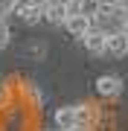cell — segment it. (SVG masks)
Returning a JSON list of instances; mask_svg holds the SVG:
<instances>
[{
	"label": "cell",
	"mask_w": 128,
	"mask_h": 131,
	"mask_svg": "<svg viewBox=\"0 0 128 131\" xmlns=\"http://www.w3.org/2000/svg\"><path fill=\"white\" fill-rule=\"evenodd\" d=\"M96 20H99V29L105 35L108 32H122L128 26V3L117 0L114 6H102L99 15H96Z\"/></svg>",
	"instance_id": "1"
},
{
	"label": "cell",
	"mask_w": 128,
	"mask_h": 131,
	"mask_svg": "<svg viewBox=\"0 0 128 131\" xmlns=\"http://www.w3.org/2000/svg\"><path fill=\"white\" fill-rule=\"evenodd\" d=\"M102 52H108V56H114V58L128 56V38H125V32H108V35H105Z\"/></svg>",
	"instance_id": "2"
},
{
	"label": "cell",
	"mask_w": 128,
	"mask_h": 131,
	"mask_svg": "<svg viewBox=\"0 0 128 131\" xmlns=\"http://www.w3.org/2000/svg\"><path fill=\"white\" fill-rule=\"evenodd\" d=\"M119 90H122V82H119L117 76H99V79H96V93L105 96V99L117 96Z\"/></svg>",
	"instance_id": "3"
},
{
	"label": "cell",
	"mask_w": 128,
	"mask_h": 131,
	"mask_svg": "<svg viewBox=\"0 0 128 131\" xmlns=\"http://www.w3.org/2000/svg\"><path fill=\"white\" fill-rule=\"evenodd\" d=\"M90 26H93V20H87L85 15H70V18L64 20V29H67V32H70L73 38H82V35H85L87 29H90Z\"/></svg>",
	"instance_id": "4"
},
{
	"label": "cell",
	"mask_w": 128,
	"mask_h": 131,
	"mask_svg": "<svg viewBox=\"0 0 128 131\" xmlns=\"http://www.w3.org/2000/svg\"><path fill=\"white\" fill-rule=\"evenodd\" d=\"M82 44H85V50H90V52H102V47H105V32L99 26H90L85 35H82Z\"/></svg>",
	"instance_id": "5"
},
{
	"label": "cell",
	"mask_w": 128,
	"mask_h": 131,
	"mask_svg": "<svg viewBox=\"0 0 128 131\" xmlns=\"http://www.w3.org/2000/svg\"><path fill=\"white\" fill-rule=\"evenodd\" d=\"M15 12L24 18V24H41V20H44V6H41V3H26V6L18 3Z\"/></svg>",
	"instance_id": "6"
},
{
	"label": "cell",
	"mask_w": 128,
	"mask_h": 131,
	"mask_svg": "<svg viewBox=\"0 0 128 131\" xmlns=\"http://www.w3.org/2000/svg\"><path fill=\"white\" fill-rule=\"evenodd\" d=\"M73 114H76V128H90L96 119L93 105H73Z\"/></svg>",
	"instance_id": "7"
},
{
	"label": "cell",
	"mask_w": 128,
	"mask_h": 131,
	"mask_svg": "<svg viewBox=\"0 0 128 131\" xmlns=\"http://www.w3.org/2000/svg\"><path fill=\"white\" fill-rule=\"evenodd\" d=\"M44 20L47 24H64L67 20V6H58V3H44Z\"/></svg>",
	"instance_id": "8"
},
{
	"label": "cell",
	"mask_w": 128,
	"mask_h": 131,
	"mask_svg": "<svg viewBox=\"0 0 128 131\" xmlns=\"http://www.w3.org/2000/svg\"><path fill=\"white\" fill-rule=\"evenodd\" d=\"M55 125L61 128V131H73V128H76V114H73V105L58 108V111H55Z\"/></svg>",
	"instance_id": "9"
},
{
	"label": "cell",
	"mask_w": 128,
	"mask_h": 131,
	"mask_svg": "<svg viewBox=\"0 0 128 131\" xmlns=\"http://www.w3.org/2000/svg\"><path fill=\"white\" fill-rule=\"evenodd\" d=\"M99 0H76V12L85 15L87 20H96V15H99Z\"/></svg>",
	"instance_id": "10"
},
{
	"label": "cell",
	"mask_w": 128,
	"mask_h": 131,
	"mask_svg": "<svg viewBox=\"0 0 128 131\" xmlns=\"http://www.w3.org/2000/svg\"><path fill=\"white\" fill-rule=\"evenodd\" d=\"M18 3L20 0H0V18H3V15H12L15 9H18Z\"/></svg>",
	"instance_id": "11"
},
{
	"label": "cell",
	"mask_w": 128,
	"mask_h": 131,
	"mask_svg": "<svg viewBox=\"0 0 128 131\" xmlns=\"http://www.w3.org/2000/svg\"><path fill=\"white\" fill-rule=\"evenodd\" d=\"M9 38H12V35H9V26L0 20V47H6V44H9Z\"/></svg>",
	"instance_id": "12"
},
{
	"label": "cell",
	"mask_w": 128,
	"mask_h": 131,
	"mask_svg": "<svg viewBox=\"0 0 128 131\" xmlns=\"http://www.w3.org/2000/svg\"><path fill=\"white\" fill-rule=\"evenodd\" d=\"M50 3H58V6H70L73 0H50Z\"/></svg>",
	"instance_id": "13"
},
{
	"label": "cell",
	"mask_w": 128,
	"mask_h": 131,
	"mask_svg": "<svg viewBox=\"0 0 128 131\" xmlns=\"http://www.w3.org/2000/svg\"><path fill=\"white\" fill-rule=\"evenodd\" d=\"M3 93H6V84H3V82H0V99H3Z\"/></svg>",
	"instance_id": "14"
},
{
	"label": "cell",
	"mask_w": 128,
	"mask_h": 131,
	"mask_svg": "<svg viewBox=\"0 0 128 131\" xmlns=\"http://www.w3.org/2000/svg\"><path fill=\"white\" fill-rule=\"evenodd\" d=\"M32 3H41V6H44V3H50V0H32Z\"/></svg>",
	"instance_id": "15"
},
{
	"label": "cell",
	"mask_w": 128,
	"mask_h": 131,
	"mask_svg": "<svg viewBox=\"0 0 128 131\" xmlns=\"http://www.w3.org/2000/svg\"><path fill=\"white\" fill-rule=\"evenodd\" d=\"M73 131H90V128H73Z\"/></svg>",
	"instance_id": "16"
},
{
	"label": "cell",
	"mask_w": 128,
	"mask_h": 131,
	"mask_svg": "<svg viewBox=\"0 0 128 131\" xmlns=\"http://www.w3.org/2000/svg\"><path fill=\"white\" fill-rule=\"evenodd\" d=\"M122 32H125V38H128V26H125V29H122Z\"/></svg>",
	"instance_id": "17"
}]
</instances>
